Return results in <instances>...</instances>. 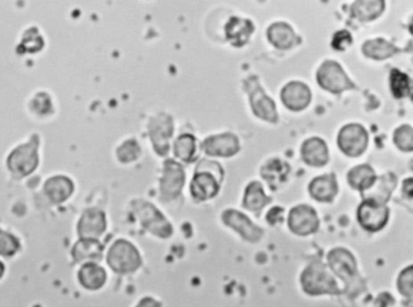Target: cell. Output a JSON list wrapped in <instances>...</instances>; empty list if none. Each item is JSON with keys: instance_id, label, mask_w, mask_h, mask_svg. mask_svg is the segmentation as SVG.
Instances as JSON below:
<instances>
[{"instance_id": "37", "label": "cell", "mask_w": 413, "mask_h": 307, "mask_svg": "<svg viewBox=\"0 0 413 307\" xmlns=\"http://www.w3.org/2000/svg\"><path fill=\"white\" fill-rule=\"evenodd\" d=\"M351 44H352V35L347 30H341V32L336 33L335 35H334V39H332V47L335 50H339V51H344Z\"/></svg>"}, {"instance_id": "45", "label": "cell", "mask_w": 413, "mask_h": 307, "mask_svg": "<svg viewBox=\"0 0 413 307\" xmlns=\"http://www.w3.org/2000/svg\"><path fill=\"white\" fill-rule=\"evenodd\" d=\"M411 99H412V101H413V89H412V92H411Z\"/></svg>"}, {"instance_id": "12", "label": "cell", "mask_w": 413, "mask_h": 307, "mask_svg": "<svg viewBox=\"0 0 413 307\" xmlns=\"http://www.w3.org/2000/svg\"><path fill=\"white\" fill-rule=\"evenodd\" d=\"M222 222L232 228L234 231H237L242 238L249 243H259L264 236L261 228L255 226L246 214H242L239 211L226 210L222 214Z\"/></svg>"}, {"instance_id": "28", "label": "cell", "mask_w": 413, "mask_h": 307, "mask_svg": "<svg viewBox=\"0 0 413 307\" xmlns=\"http://www.w3.org/2000/svg\"><path fill=\"white\" fill-rule=\"evenodd\" d=\"M103 247L98 240L81 238L74 247V258L81 260H98L102 258Z\"/></svg>"}, {"instance_id": "41", "label": "cell", "mask_w": 413, "mask_h": 307, "mask_svg": "<svg viewBox=\"0 0 413 307\" xmlns=\"http://www.w3.org/2000/svg\"><path fill=\"white\" fill-rule=\"evenodd\" d=\"M135 307H162V303L152 296H144L137 303Z\"/></svg>"}, {"instance_id": "7", "label": "cell", "mask_w": 413, "mask_h": 307, "mask_svg": "<svg viewBox=\"0 0 413 307\" xmlns=\"http://www.w3.org/2000/svg\"><path fill=\"white\" fill-rule=\"evenodd\" d=\"M173 120L167 113H157L149 121L147 130L156 154L166 156L169 151V140L172 138Z\"/></svg>"}, {"instance_id": "23", "label": "cell", "mask_w": 413, "mask_h": 307, "mask_svg": "<svg viewBox=\"0 0 413 307\" xmlns=\"http://www.w3.org/2000/svg\"><path fill=\"white\" fill-rule=\"evenodd\" d=\"M373 187V190H366L368 193L363 195L365 200H373V202H380V204L385 205V202H388L389 197L392 195L394 188L397 187V176L393 173L383 175L380 178H376Z\"/></svg>"}, {"instance_id": "30", "label": "cell", "mask_w": 413, "mask_h": 307, "mask_svg": "<svg viewBox=\"0 0 413 307\" xmlns=\"http://www.w3.org/2000/svg\"><path fill=\"white\" fill-rule=\"evenodd\" d=\"M174 154L181 162L191 163L197 157L196 139L191 134H183L174 142Z\"/></svg>"}, {"instance_id": "19", "label": "cell", "mask_w": 413, "mask_h": 307, "mask_svg": "<svg viewBox=\"0 0 413 307\" xmlns=\"http://www.w3.org/2000/svg\"><path fill=\"white\" fill-rule=\"evenodd\" d=\"M267 37L274 47L279 50H289L299 44L300 39L290 25L283 22H277L270 25L267 30Z\"/></svg>"}, {"instance_id": "31", "label": "cell", "mask_w": 413, "mask_h": 307, "mask_svg": "<svg viewBox=\"0 0 413 307\" xmlns=\"http://www.w3.org/2000/svg\"><path fill=\"white\" fill-rule=\"evenodd\" d=\"M363 52L368 58L380 61V59H385L393 56L394 53L397 52V50L388 41L383 39H375V40H368L365 42L363 46Z\"/></svg>"}, {"instance_id": "16", "label": "cell", "mask_w": 413, "mask_h": 307, "mask_svg": "<svg viewBox=\"0 0 413 307\" xmlns=\"http://www.w3.org/2000/svg\"><path fill=\"white\" fill-rule=\"evenodd\" d=\"M329 265L336 275L340 276L344 282H351L356 275V264L349 252L344 248H335L327 255Z\"/></svg>"}, {"instance_id": "3", "label": "cell", "mask_w": 413, "mask_h": 307, "mask_svg": "<svg viewBox=\"0 0 413 307\" xmlns=\"http://www.w3.org/2000/svg\"><path fill=\"white\" fill-rule=\"evenodd\" d=\"M132 209L145 231L161 238H168L172 235L171 223L150 202L135 200L132 204Z\"/></svg>"}, {"instance_id": "32", "label": "cell", "mask_w": 413, "mask_h": 307, "mask_svg": "<svg viewBox=\"0 0 413 307\" xmlns=\"http://www.w3.org/2000/svg\"><path fill=\"white\" fill-rule=\"evenodd\" d=\"M390 89L394 97L397 99L407 97L411 88H409V79L407 75L401 73L400 70L393 69L390 73Z\"/></svg>"}, {"instance_id": "17", "label": "cell", "mask_w": 413, "mask_h": 307, "mask_svg": "<svg viewBox=\"0 0 413 307\" xmlns=\"http://www.w3.org/2000/svg\"><path fill=\"white\" fill-rule=\"evenodd\" d=\"M107 221L102 211L91 209L85 211L79 222V235L81 238H97L106 231Z\"/></svg>"}, {"instance_id": "39", "label": "cell", "mask_w": 413, "mask_h": 307, "mask_svg": "<svg viewBox=\"0 0 413 307\" xmlns=\"http://www.w3.org/2000/svg\"><path fill=\"white\" fill-rule=\"evenodd\" d=\"M34 109L37 110L38 112L46 113L49 112L51 109V103H50V98L46 94H39L33 103Z\"/></svg>"}, {"instance_id": "1", "label": "cell", "mask_w": 413, "mask_h": 307, "mask_svg": "<svg viewBox=\"0 0 413 307\" xmlns=\"http://www.w3.org/2000/svg\"><path fill=\"white\" fill-rule=\"evenodd\" d=\"M301 286L308 295L337 294L339 287L327 267L320 262H313L301 274Z\"/></svg>"}, {"instance_id": "13", "label": "cell", "mask_w": 413, "mask_h": 307, "mask_svg": "<svg viewBox=\"0 0 413 307\" xmlns=\"http://www.w3.org/2000/svg\"><path fill=\"white\" fill-rule=\"evenodd\" d=\"M202 147L205 154L208 156L232 157L239 151V140L234 134H220L205 139Z\"/></svg>"}, {"instance_id": "6", "label": "cell", "mask_w": 413, "mask_h": 307, "mask_svg": "<svg viewBox=\"0 0 413 307\" xmlns=\"http://www.w3.org/2000/svg\"><path fill=\"white\" fill-rule=\"evenodd\" d=\"M184 168L173 159L164 162V175L160 182V197L162 202H173L179 197L184 187Z\"/></svg>"}, {"instance_id": "10", "label": "cell", "mask_w": 413, "mask_h": 307, "mask_svg": "<svg viewBox=\"0 0 413 307\" xmlns=\"http://www.w3.org/2000/svg\"><path fill=\"white\" fill-rule=\"evenodd\" d=\"M389 210L385 204L364 200L358 209L360 226L368 231H380L388 222Z\"/></svg>"}, {"instance_id": "24", "label": "cell", "mask_w": 413, "mask_h": 307, "mask_svg": "<svg viewBox=\"0 0 413 307\" xmlns=\"http://www.w3.org/2000/svg\"><path fill=\"white\" fill-rule=\"evenodd\" d=\"M270 202L271 198L265 195L261 183L258 181L250 182L244 193L243 207H246L247 210L251 211L254 214H259Z\"/></svg>"}, {"instance_id": "35", "label": "cell", "mask_w": 413, "mask_h": 307, "mask_svg": "<svg viewBox=\"0 0 413 307\" xmlns=\"http://www.w3.org/2000/svg\"><path fill=\"white\" fill-rule=\"evenodd\" d=\"M399 289L402 294L413 298V267H409L401 272L399 277Z\"/></svg>"}, {"instance_id": "14", "label": "cell", "mask_w": 413, "mask_h": 307, "mask_svg": "<svg viewBox=\"0 0 413 307\" xmlns=\"http://www.w3.org/2000/svg\"><path fill=\"white\" fill-rule=\"evenodd\" d=\"M221 181L215 175L208 171H196L190 186V192L193 199L205 202L214 198L219 193Z\"/></svg>"}, {"instance_id": "36", "label": "cell", "mask_w": 413, "mask_h": 307, "mask_svg": "<svg viewBox=\"0 0 413 307\" xmlns=\"http://www.w3.org/2000/svg\"><path fill=\"white\" fill-rule=\"evenodd\" d=\"M18 243L11 235L0 231V255H11L18 250Z\"/></svg>"}, {"instance_id": "34", "label": "cell", "mask_w": 413, "mask_h": 307, "mask_svg": "<svg viewBox=\"0 0 413 307\" xmlns=\"http://www.w3.org/2000/svg\"><path fill=\"white\" fill-rule=\"evenodd\" d=\"M140 147L135 140H127L118 149V158L121 163H132L140 156Z\"/></svg>"}, {"instance_id": "20", "label": "cell", "mask_w": 413, "mask_h": 307, "mask_svg": "<svg viewBox=\"0 0 413 307\" xmlns=\"http://www.w3.org/2000/svg\"><path fill=\"white\" fill-rule=\"evenodd\" d=\"M301 156L308 166H324L329 161V150L322 139H308L301 147Z\"/></svg>"}, {"instance_id": "29", "label": "cell", "mask_w": 413, "mask_h": 307, "mask_svg": "<svg viewBox=\"0 0 413 307\" xmlns=\"http://www.w3.org/2000/svg\"><path fill=\"white\" fill-rule=\"evenodd\" d=\"M385 8V1L382 0H373V1H356L352 6L353 16L359 21L375 20L380 16Z\"/></svg>"}, {"instance_id": "43", "label": "cell", "mask_w": 413, "mask_h": 307, "mask_svg": "<svg viewBox=\"0 0 413 307\" xmlns=\"http://www.w3.org/2000/svg\"><path fill=\"white\" fill-rule=\"evenodd\" d=\"M409 32H411V34L413 35V20L411 21V25H409Z\"/></svg>"}, {"instance_id": "22", "label": "cell", "mask_w": 413, "mask_h": 307, "mask_svg": "<svg viewBox=\"0 0 413 307\" xmlns=\"http://www.w3.org/2000/svg\"><path fill=\"white\" fill-rule=\"evenodd\" d=\"M290 173V166L287 162L279 159H271L261 168V176L268 183L271 190H277L287 181Z\"/></svg>"}, {"instance_id": "4", "label": "cell", "mask_w": 413, "mask_h": 307, "mask_svg": "<svg viewBox=\"0 0 413 307\" xmlns=\"http://www.w3.org/2000/svg\"><path fill=\"white\" fill-rule=\"evenodd\" d=\"M244 89L247 93L249 94L250 105H251L253 112L264 121L277 123L278 113H277L276 104L262 89L258 77L250 75L247 80H244Z\"/></svg>"}, {"instance_id": "5", "label": "cell", "mask_w": 413, "mask_h": 307, "mask_svg": "<svg viewBox=\"0 0 413 307\" xmlns=\"http://www.w3.org/2000/svg\"><path fill=\"white\" fill-rule=\"evenodd\" d=\"M317 81L320 87L334 94H340L347 89L356 88L347 74L337 62H324L317 73Z\"/></svg>"}, {"instance_id": "11", "label": "cell", "mask_w": 413, "mask_h": 307, "mask_svg": "<svg viewBox=\"0 0 413 307\" xmlns=\"http://www.w3.org/2000/svg\"><path fill=\"white\" fill-rule=\"evenodd\" d=\"M288 224L294 234L307 236L318 231L319 219L315 209L308 205H299L291 209Z\"/></svg>"}, {"instance_id": "42", "label": "cell", "mask_w": 413, "mask_h": 307, "mask_svg": "<svg viewBox=\"0 0 413 307\" xmlns=\"http://www.w3.org/2000/svg\"><path fill=\"white\" fill-rule=\"evenodd\" d=\"M402 192L407 198H413V178H407L404 181Z\"/></svg>"}, {"instance_id": "21", "label": "cell", "mask_w": 413, "mask_h": 307, "mask_svg": "<svg viewBox=\"0 0 413 307\" xmlns=\"http://www.w3.org/2000/svg\"><path fill=\"white\" fill-rule=\"evenodd\" d=\"M339 192L335 175H323L315 178L310 185V195L312 198L322 202H330L334 200Z\"/></svg>"}, {"instance_id": "26", "label": "cell", "mask_w": 413, "mask_h": 307, "mask_svg": "<svg viewBox=\"0 0 413 307\" xmlns=\"http://www.w3.org/2000/svg\"><path fill=\"white\" fill-rule=\"evenodd\" d=\"M79 279L84 287L91 291H97L104 286L107 281V274L104 269L97 264L89 263L81 267L79 272Z\"/></svg>"}, {"instance_id": "18", "label": "cell", "mask_w": 413, "mask_h": 307, "mask_svg": "<svg viewBox=\"0 0 413 307\" xmlns=\"http://www.w3.org/2000/svg\"><path fill=\"white\" fill-rule=\"evenodd\" d=\"M254 33L251 21L232 17L225 25L226 39L234 47H243L249 41Z\"/></svg>"}, {"instance_id": "2", "label": "cell", "mask_w": 413, "mask_h": 307, "mask_svg": "<svg viewBox=\"0 0 413 307\" xmlns=\"http://www.w3.org/2000/svg\"><path fill=\"white\" fill-rule=\"evenodd\" d=\"M108 265L118 274H132L142 267L140 252L127 240H118L108 252Z\"/></svg>"}, {"instance_id": "8", "label": "cell", "mask_w": 413, "mask_h": 307, "mask_svg": "<svg viewBox=\"0 0 413 307\" xmlns=\"http://www.w3.org/2000/svg\"><path fill=\"white\" fill-rule=\"evenodd\" d=\"M38 140L37 137L32 139L29 144L17 147L8 159L9 169L13 174L22 178L30 174L38 166Z\"/></svg>"}, {"instance_id": "15", "label": "cell", "mask_w": 413, "mask_h": 307, "mask_svg": "<svg viewBox=\"0 0 413 307\" xmlns=\"http://www.w3.org/2000/svg\"><path fill=\"white\" fill-rule=\"evenodd\" d=\"M284 105L291 111H302L311 103L312 94L310 88L302 82H290L284 86L281 94Z\"/></svg>"}, {"instance_id": "27", "label": "cell", "mask_w": 413, "mask_h": 307, "mask_svg": "<svg viewBox=\"0 0 413 307\" xmlns=\"http://www.w3.org/2000/svg\"><path fill=\"white\" fill-rule=\"evenodd\" d=\"M73 183L64 176L50 178L45 185L46 195L52 202H66L73 193Z\"/></svg>"}, {"instance_id": "44", "label": "cell", "mask_w": 413, "mask_h": 307, "mask_svg": "<svg viewBox=\"0 0 413 307\" xmlns=\"http://www.w3.org/2000/svg\"><path fill=\"white\" fill-rule=\"evenodd\" d=\"M1 274H3V265L0 263V276H1Z\"/></svg>"}, {"instance_id": "25", "label": "cell", "mask_w": 413, "mask_h": 307, "mask_svg": "<svg viewBox=\"0 0 413 307\" xmlns=\"http://www.w3.org/2000/svg\"><path fill=\"white\" fill-rule=\"evenodd\" d=\"M376 174L373 168L370 166H358L353 168L348 173V182L349 185L354 188L364 193L366 190H370L376 181Z\"/></svg>"}, {"instance_id": "40", "label": "cell", "mask_w": 413, "mask_h": 307, "mask_svg": "<svg viewBox=\"0 0 413 307\" xmlns=\"http://www.w3.org/2000/svg\"><path fill=\"white\" fill-rule=\"evenodd\" d=\"M283 217H284V210L282 207H274L270 212L267 214V222L270 223L271 226H276L278 223L283 222Z\"/></svg>"}, {"instance_id": "38", "label": "cell", "mask_w": 413, "mask_h": 307, "mask_svg": "<svg viewBox=\"0 0 413 307\" xmlns=\"http://www.w3.org/2000/svg\"><path fill=\"white\" fill-rule=\"evenodd\" d=\"M196 171H208L210 174L215 175L220 181H222V178H224L222 168L217 163L212 162V161H202V162L198 163Z\"/></svg>"}, {"instance_id": "9", "label": "cell", "mask_w": 413, "mask_h": 307, "mask_svg": "<svg viewBox=\"0 0 413 307\" xmlns=\"http://www.w3.org/2000/svg\"><path fill=\"white\" fill-rule=\"evenodd\" d=\"M368 132L360 124H348L341 129L337 144L341 151L349 157H358L368 147Z\"/></svg>"}, {"instance_id": "33", "label": "cell", "mask_w": 413, "mask_h": 307, "mask_svg": "<svg viewBox=\"0 0 413 307\" xmlns=\"http://www.w3.org/2000/svg\"><path fill=\"white\" fill-rule=\"evenodd\" d=\"M394 144L404 152L413 151V128L412 127L401 126L394 133Z\"/></svg>"}]
</instances>
